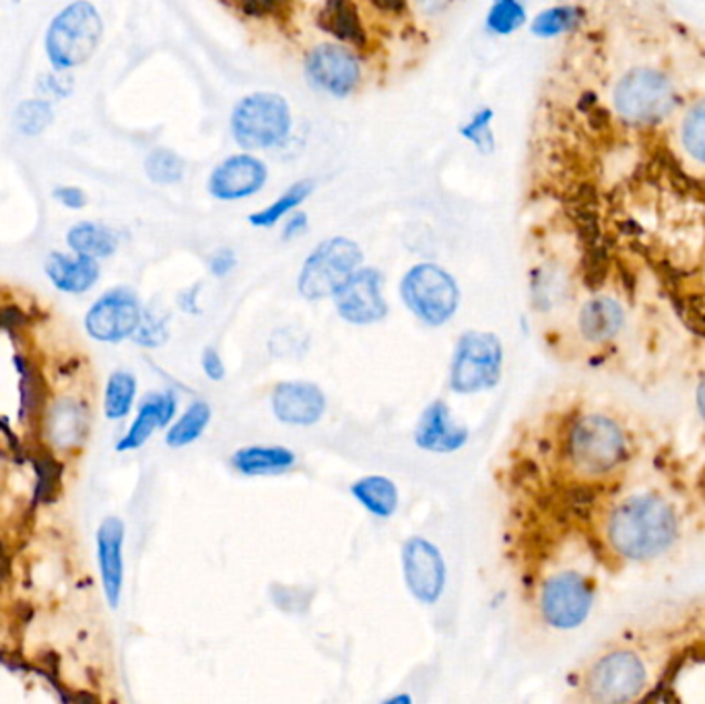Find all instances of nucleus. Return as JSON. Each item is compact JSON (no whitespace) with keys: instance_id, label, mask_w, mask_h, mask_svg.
<instances>
[{"instance_id":"obj_1","label":"nucleus","mask_w":705,"mask_h":704,"mask_svg":"<svg viewBox=\"0 0 705 704\" xmlns=\"http://www.w3.org/2000/svg\"><path fill=\"white\" fill-rule=\"evenodd\" d=\"M601 529L613 556L625 562H649L675 545L681 521L673 502L656 492H644L613 504Z\"/></svg>"},{"instance_id":"obj_2","label":"nucleus","mask_w":705,"mask_h":704,"mask_svg":"<svg viewBox=\"0 0 705 704\" xmlns=\"http://www.w3.org/2000/svg\"><path fill=\"white\" fill-rule=\"evenodd\" d=\"M632 456L627 430L603 411L570 420L560 436V465L577 484H601L617 475Z\"/></svg>"},{"instance_id":"obj_3","label":"nucleus","mask_w":705,"mask_h":704,"mask_svg":"<svg viewBox=\"0 0 705 704\" xmlns=\"http://www.w3.org/2000/svg\"><path fill=\"white\" fill-rule=\"evenodd\" d=\"M649 686L646 660L632 646H611L586 665L580 677V698L586 703H635Z\"/></svg>"},{"instance_id":"obj_4","label":"nucleus","mask_w":705,"mask_h":704,"mask_svg":"<svg viewBox=\"0 0 705 704\" xmlns=\"http://www.w3.org/2000/svg\"><path fill=\"white\" fill-rule=\"evenodd\" d=\"M678 93L671 74L654 67H634L613 88V108L621 122L635 129L656 127L675 112Z\"/></svg>"},{"instance_id":"obj_5","label":"nucleus","mask_w":705,"mask_h":704,"mask_svg":"<svg viewBox=\"0 0 705 704\" xmlns=\"http://www.w3.org/2000/svg\"><path fill=\"white\" fill-rule=\"evenodd\" d=\"M103 36L100 11L89 0H74L62 9L46 33V54L58 73L93 57Z\"/></svg>"},{"instance_id":"obj_6","label":"nucleus","mask_w":705,"mask_h":704,"mask_svg":"<svg viewBox=\"0 0 705 704\" xmlns=\"http://www.w3.org/2000/svg\"><path fill=\"white\" fill-rule=\"evenodd\" d=\"M231 134L235 143L248 151L281 148L293 127L285 98L259 91L242 98L231 112Z\"/></svg>"},{"instance_id":"obj_7","label":"nucleus","mask_w":705,"mask_h":704,"mask_svg":"<svg viewBox=\"0 0 705 704\" xmlns=\"http://www.w3.org/2000/svg\"><path fill=\"white\" fill-rule=\"evenodd\" d=\"M504 345L490 331L462 333L450 364V389L459 395H475L495 389L502 381Z\"/></svg>"},{"instance_id":"obj_8","label":"nucleus","mask_w":705,"mask_h":704,"mask_svg":"<svg viewBox=\"0 0 705 704\" xmlns=\"http://www.w3.org/2000/svg\"><path fill=\"white\" fill-rule=\"evenodd\" d=\"M401 298L421 323L442 326L459 310L461 288L440 264L419 263L411 266L401 281Z\"/></svg>"},{"instance_id":"obj_9","label":"nucleus","mask_w":705,"mask_h":704,"mask_svg":"<svg viewBox=\"0 0 705 704\" xmlns=\"http://www.w3.org/2000/svg\"><path fill=\"white\" fill-rule=\"evenodd\" d=\"M363 263L360 244L345 235L329 238L320 242L305 259L298 290L305 300H326L339 292V288L351 278Z\"/></svg>"},{"instance_id":"obj_10","label":"nucleus","mask_w":705,"mask_h":704,"mask_svg":"<svg viewBox=\"0 0 705 704\" xmlns=\"http://www.w3.org/2000/svg\"><path fill=\"white\" fill-rule=\"evenodd\" d=\"M594 583L577 571H562L545 579L538 591V612L551 628L574 631L591 616Z\"/></svg>"},{"instance_id":"obj_11","label":"nucleus","mask_w":705,"mask_h":704,"mask_svg":"<svg viewBox=\"0 0 705 704\" xmlns=\"http://www.w3.org/2000/svg\"><path fill=\"white\" fill-rule=\"evenodd\" d=\"M143 319L137 294L129 288H115L98 298L85 316L87 335L101 343H120L132 338Z\"/></svg>"},{"instance_id":"obj_12","label":"nucleus","mask_w":705,"mask_h":704,"mask_svg":"<svg viewBox=\"0 0 705 704\" xmlns=\"http://www.w3.org/2000/svg\"><path fill=\"white\" fill-rule=\"evenodd\" d=\"M403 576L409 593L419 603L440 602L446 589V562L435 543L415 535L403 545Z\"/></svg>"},{"instance_id":"obj_13","label":"nucleus","mask_w":705,"mask_h":704,"mask_svg":"<svg viewBox=\"0 0 705 704\" xmlns=\"http://www.w3.org/2000/svg\"><path fill=\"white\" fill-rule=\"evenodd\" d=\"M305 79L322 93L346 98L360 86V60L343 46H316L305 59Z\"/></svg>"},{"instance_id":"obj_14","label":"nucleus","mask_w":705,"mask_h":704,"mask_svg":"<svg viewBox=\"0 0 705 704\" xmlns=\"http://www.w3.org/2000/svg\"><path fill=\"white\" fill-rule=\"evenodd\" d=\"M332 298L339 316L357 326L380 323L389 314V304L382 294V273L377 269L360 266Z\"/></svg>"},{"instance_id":"obj_15","label":"nucleus","mask_w":705,"mask_h":704,"mask_svg":"<svg viewBox=\"0 0 705 704\" xmlns=\"http://www.w3.org/2000/svg\"><path fill=\"white\" fill-rule=\"evenodd\" d=\"M269 180L266 163L250 155L238 153L216 165L209 178V194L216 201H242L259 194Z\"/></svg>"},{"instance_id":"obj_16","label":"nucleus","mask_w":705,"mask_h":704,"mask_svg":"<svg viewBox=\"0 0 705 704\" xmlns=\"http://www.w3.org/2000/svg\"><path fill=\"white\" fill-rule=\"evenodd\" d=\"M271 405L281 424L314 426L326 411V396L314 382L283 381L274 384Z\"/></svg>"},{"instance_id":"obj_17","label":"nucleus","mask_w":705,"mask_h":704,"mask_svg":"<svg viewBox=\"0 0 705 704\" xmlns=\"http://www.w3.org/2000/svg\"><path fill=\"white\" fill-rule=\"evenodd\" d=\"M469 428L454 422L452 411L442 399H435L423 410L415 428V444L421 451L433 455L459 453L469 442Z\"/></svg>"},{"instance_id":"obj_18","label":"nucleus","mask_w":705,"mask_h":704,"mask_svg":"<svg viewBox=\"0 0 705 704\" xmlns=\"http://www.w3.org/2000/svg\"><path fill=\"white\" fill-rule=\"evenodd\" d=\"M98 562H100L101 585L108 605L115 610L122 597L124 585V523L118 516H108L101 521L98 535Z\"/></svg>"},{"instance_id":"obj_19","label":"nucleus","mask_w":705,"mask_h":704,"mask_svg":"<svg viewBox=\"0 0 705 704\" xmlns=\"http://www.w3.org/2000/svg\"><path fill=\"white\" fill-rule=\"evenodd\" d=\"M627 321L625 309L613 295H594L577 312V333L591 345H605L617 339Z\"/></svg>"},{"instance_id":"obj_20","label":"nucleus","mask_w":705,"mask_h":704,"mask_svg":"<svg viewBox=\"0 0 705 704\" xmlns=\"http://www.w3.org/2000/svg\"><path fill=\"white\" fill-rule=\"evenodd\" d=\"M175 410H178V399L172 391L149 393V395L143 396L134 422L130 424L127 434L115 444V451L129 453V451L141 449L144 442L155 434V430L172 424Z\"/></svg>"},{"instance_id":"obj_21","label":"nucleus","mask_w":705,"mask_h":704,"mask_svg":"<svg viewBox=\"0 0 705 704\" xmlns=\"http://www.w3.org/2000/svg\"><path fill=\"white\" fill-rule=\"evenodd\" d=\"M46 275L64 294H85L100 279V264L98 259L83 254L67 257L52 252L46 261Z\"/></svg>"},{"instance_id":"obj_22","label":"nucleus","mask_w":705,"mask_h":704,"mask_svg":"<svg viewBox=\"0 0 705 704\" xmlns=\"http://www.w3.org/2000/svg\"><path fill=\"white\" fill-rule=\"evenodd\" d=\"M298 456L288 446H244L231 455V467L248 475H281L295 465Z\"/></svg>"},{"instance_id":"obj_23","label":"nucleus","mask_w":705,"mask_h":704,"mask_svg":"<svg viewBox=\"0 0 705 704\" xmlns=\"http://www.w3.org/2000/svg\"><path fill=\"white\" fill-rule=\"evenodd\" d=\"M351 494L367 513L390 519L399 511V487L386 475H365L351 485Z\"/></svg>"},{"instance_id":"obj_24","label":"nucleus","mask_w":705,"mask_h":704,"mask_svg":"<svg viewBox=\"0 0 705 704\" xmlns=\"http://www.w3.org/2000/svg\"><path fill=\"white\" fill-rule=\"evenodd\" d=\"M67 244L74 254H83L91 259H108L118 249V235L100 223L81 221L69 230Z\"/></svg>"},{"instance_id":"obj_25","label":"nucleus","mask_w":705,"mask_h":704,"mask_svg":"<svg viewBox=\"0 0 705 704\" xmlns=\"http://www.w3.org/2000/svg\"><path fill=\"white\" fill-rule=\"evenodd\" d=\"M584 11L576 4H555L534 16L531 33L541 40H553L576 31L584 23Z\"/></svg>"},{"instance_id":"obj_26","label":"nucleus","mask_w":705,"mask_h":704,"mask_svg":"<svg viewBox=\"0 0 705 704\" xmlns=\"http://www.w3.org/2000/svg\"><path fill=\"white\" fill-rule=\"evenodd\" d=\"M211 418H213V411L207 401L190 403L188 410L168 430L165 444L170 449H184L188 444L199 441L204 430L211 424Z\"/></svg>"},{"instance_id":"obj_27","label":"nucleus","mask_w":705,"mask_h":704,"mask_svg":"<svg viewBox=\"0 0 705 704\" xmlns=\"http://www.w3.org/2000/svg\"><path fill=\"white\" fill-rule=\"evenodd\" d=\"M314 189H316L314 180H300V182L291 184L288 191L283 192L271 205L252 213L248 221L254 228H273L279 221L285 220L298 207L302 205L303 201L314 192Z\"/></svg>"},{"instance_id":"obj_28","label":"nucleus","mask_w":705,"mask_h":704,"mask_svg":"<svg viewBox=\"0 0 705 704\" xmlns=\"http://www.w3.org/2000/svg\"><path fill=\"white\" fill-rule=\"evenodd\" d=\"M137 396V379L127 372L118 370L105 384V395H103V413L108 420L118 422L129 415Z\"/></svg>"},{"instance_id":"obj_29","label":"nucleus","mask_w":705,"mask_h":704,"mask_svg":"<svg viewBox=\"0 0 705 704\" xmlns=\"http://www.w3.org/2000/svg\"><path fill=\"white\" fill-rule=\"evenodd\" d=\"M681 148L693 162L705 168V98L689 105L678 129Z\"/></svg>"},{"instance_id":"obj_30","label":"nucleus","mask_w":705,"mask_h":704,"mask_svg":"<svg viewBox=\"0 0 705 704\" xmlns=\"http://www.w3.org/2000/svg\"><path fill=\"white\" fill-rule=\"evenodd\" d=\"M526 21L528 13L522 0H493L485 26L493 36H512L524 28Z\"/></svg>"},{"instance_id":"obj_31","label":"nucleus","mask_w":705,"mask_h":704,"mask_svg":"<svg viewBox=\"0 0 705 704\" xmlns=\"http://www.w3.org/2000/svg\"><path fill=\"white\" fill-rule=\"evenodd\" d=\"M144 172L151 182L161 184V187H170L184 178V162L178 153H173L170 149H155L147 155Z\"/></svg>"},{"instance_id":"obj_32","label":"nucleus","mask_w":705,"mask_h":704,"mask_svg":"<svg viewBox=\"0 0 705 704\" xmlns=\"http://www.w3.org/2000/svg\"><path fill=\"white\" fill-rule=\"evenodd\" d=\"M54 118L52 103L46 100H26L14 110V127L26 137H40Z\"/></svg>"},{"instance_id":"obj_33","label":"nucleus","mask_w":705,"mask_h":704,"mask_svg":"<svg viewBox=\"0 0 705 704\" xmlns=\"http://www.w3.org/2000/svg\"><path fill=\"white\" fill-rule=\"evenodd\" d=\"M462 139L473 143L481 153L495 151V134H493V110L483 108L469 118V122L461 129Z\"/></svg>"},{"instance_id":"obj_34","label":"nucleus","mask_w":705,"mask_h":704,"mask_svg":"<svg viewBox=\"0 0 705 704\" xmlns=\"http://www.w3.org/2000/svg\"><path fill=\"white\" fill-rule=\"evenodd\" d=\"M271 597L274 605L285 612V614H303L308 612L310 603L314 600V591H305L302 587H285V585H273Z\"/></svg>"},{"instance_id":"obj_35","label":"nucleus","mask_w":705,"mask_h":704,"mask_svg":"<svg viewBox=\"0 0 705 704\" xmlns=\"http://www.w3.org/2000/svg\"><path fill=\"white\" fill-rule=\"evenodd\" d=\"M132 338L139 345H144V348H158L161 343H165V339H168L165 321L143 312L141 324H139V329H137V333Z\"/></svg>"},{"instance_id":"obj_36","label":"nucleus","mask_w":705,"mask_h":704,"mask_svg":"<svg viewBox=\"0 0 705 704\" xmlns=\"http://www.w3.org/2000/svg\"><path fill=\"white\" fill-rule=\"evenodd\" d=\"M201 364L204 374H207V379H211L213 382L223 381V379H225V364H223V360H221V353L216 352V348H213V345L204 348Z\"/></svg>"},{"instance_id":"obj_37","label":"nucleus","mask_w":705,"mask_h":704,"mask_svg":"<svg viewBox=\"0 0 705 704\" xmlns=\"http://www.w3.org/2000/svg\"><path fill=\"white\" fill-rule=\"evenodd\" d=\"M238 263V259H235V254H233V250L231 249H221L216 250L215 254L211 257V273L215 275V278H225L228 273L233 271V266Z\"/></svg>"},{"instance_id":"obj_38","label":"nucleus","mask_w":705,"mask_h":704,"mask_svg":"<svg viewBox=\"0 0 705 704\" xmlns=\"http://www.w3.org/2000/svg\"><path fill=\"white\" fill-rule=\"evenodd\" d=\"M54 199L69 209H81V207L87 205L85 191H81L77 187H58L54 191Z\"/></svg>"},{"instance_id":"obj_39","label":"nucleus","mask_w":705,"mask_h":704,"mask_svg":"<svg viewBox=\"0 0 705 704\" xmlns=\"http://www.w3.org/2000/svg\"><path fill=\"white\" fill-rule=\"evenodd\" d=\"M308 230V215L305 213H291L285 223V230H283V238L285 240H293L298 235H302Z\"/></svg>"},{"instance_id":"obj_40","label":"nucleus","mask_w":705,"mask_h":704,"mask_svg":"<svg viewBox=\"0 0 705 704\" xmlns=\"http://www.w3.org/2000/svg\"><path fill=\"white\" fill-rule=\"evenodd\" d=\"M419 4L425 13H440L442 9H446L450 0H419Z\"/></svg>"},{"instance_id":"obj_41","label":"nucleus","mask_w":705,"mask_h":704,"mask_svg":"<svg viewBox=\"0 0 705 704\" xmlns=\"http://www.w3.org/2000/svg\"><path fill=\"white\" fill-rule=\"evenodd\" d=\"M695 401H697V411H699V415H702V420H704L705 424V376L702 379V382H699V386H697Z\"/></svg>"},{"instance_id":"obj_42","label":"nucleus","mask_w":705,"mask_h":704,"mask_svg":"<svg viewBox=\"0 0 705 704\" xmlns=\"http://www.w3.org/2000/svg\"><path fill=\"white\" fill-rule=\"evenodd\" d=\"M411 701H413V698H411V696H409V694H399V696H394V698H389V701H386V703H389V704L411 703Z\"/></svg>"}]
</instances>
